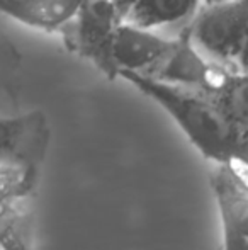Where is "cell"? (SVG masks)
I'll return each instance as SVG.
<instances>
[{
	"label": "cell",
	"mask_w": 248,
	"mask_h": 250,
	"mask_svg": "<svg viewBox=\"0 0 248 250\" xmlns=\"http://www.w3.org/2000/svg\"><path fill=\"white\" fill-rule=\"evenodd\" d=\"M117 79L160 105L204 158L214 165L229 160L242 133L209 92L153 75L121 73Z\"/></svg>",
	"instance_id": "1"
},
{
	"label": "cell",
	"mask_w": 248,
	"mask_h": 250,
	"mask_svg": "<svg viewBox=\"0 0 248 250\" xmlns=\"http://www.w3.org/2000/svg\"><path fill=\"white\" fill-rule=\"evenodd\" d=\"M184 34L209 62L248 70V0L204 2Z\"/></svg>",
	"instance_id": "2"
},
{
	"label": "cell",
	"mask_w": 248,
	"mask_h": 250,
	"mask_svg": "<svg viewBox=\"0 0 248 250\" xmlns=\"http://www.w3.org/2000/svg\"><path fill=\"white\" fill-rule=\"evenodd\" d=\"M123 21V12L116 0H82L60 36L73 55L87 60L99 72L113 79L111 48Z\"/></svg>",
	"instance_id": "3"
},
{
	"label": "cell",
	"mask_w": 248,
	"mask_h": 250,
	"mask_svg": "<svg viewBox=\"0 0 248 250\" xmlns=\"http://www.w3.org/2000/svg\"><path fill=\"white\" fill-rule=\"evenodd\" d=\"M177 46V40L162 31L146 29L123 21L116 31L111 48L113 79L121 73L156 75Z\"/></svg>",
	"instance_id": "4"
},
{
	"label": "cell",
	"mask_w": 248,
	"mask_h": 250,
	"mask_svg": "<svg viewBox=\"0 0 248 250\" xmlns=\"http://www.w3.org/2000/svg\"><path fill=\"white\" fill-rule=\"evenodd\" d=\"M50 140L51 129L44 112L0 114V165H41Z\"/></svg>",
	"instance_id": "5"
},
{
	"label": "cell",
	"mask_w": 248,
	"mask_h": 250,
	"mask_svg": "<svg viewBox=\"0 0 248 250\" xmlns=\"http://www.w3.org/2000/svg\"><path fill=\"white\" fill-rule=\"evenodd\" d=\"M211 188L221 220L223 250H248V188L223 164L214 165Z\"/></svg>",
	"instance_id": "6"
},
{
	"label": "cell",
	"mask_w": 248,
	"mask_h": 250,
	"mask_svg": "<svg viewBox=\"0 0 248 250\" xmlns=\"http://www.w3.org/2000/svg\"><path fill=\"white\" fill-rule=\"evenodd\" d=\"M240 133H248V70L218 66L206 89Z\"/></svg>",
	"instance_id": "7"
},
{
	"label": "cell",
	"mask_w": 248,
	"mask_h": 250,
	"mask_svg": "<svg viewBox=\"0 0 248 250\" xmlns=\"http://www.w3.org/2000/svg\"><path fill=\"white\" fill-rule=\"evenodd\" d=\"M206 0H138L124 21L146 29L162 31L191 22Z\"/></svg>",
	"instance_id": "8"
},
{
	"label": "cell",
	"mask_w": 248,
	"mask_h": 250,
	"mask_svg": "<svg viewBox=\"0 0 248 250\" xmlns=\"http://www.w3.org/2000/svg\"><path fill=\"white\" fill-rule=\"evenodd\" d=\"M3 250H33V216L29 203L24 204L12 218L3 238Z\"/></svg>",
	"instance_id": "9"
},
{
	"label": "cell",
	"mask_w": 248,
	"mask_h": 250,
	"mask_svg": "<svg viewBox=\"0 0 248 250\" xmlns=\"http://www.w3.org/2000/svg\"><path fill=\"white\" fill-rule=\"evenodd\" d=\"M44 0H0V14L31 27Z\"/></svg>",
	"instance_id": "10"
},
{
	"label": "cell",
	"mask_w": 248,
	"mask_h": 250,
	"mask_svg": "<svg viewBox=\"0 0 248 250\" xmlns=\"http://www.w3.org/2000/svg\"><path fill=\"white\" fill-rule=\"evenodd\" d=\"M226 167L229 168L233 175L242 182L245 188H248V133H243L236 143L233 155L226 162Z\"/></svg>",
	"instance_id": "11"
},
{
	"label": "cell",
	"mask_w": 248,
	"mask_h": 250,
	"mask_svg": "<svg viewBox=\"0 0 248 250\" xmlns=\"http://www.w3.org/2000/svg\"><path fill=\"white\" fill-rule=\"evenodd\" d=\"M138 2V0H116L117 7H119V10L123 12V17H126V14H128V10L131 9L134 3Z\"/></svg>",
	"instance_id": "12"
},
{
	"label": "cell",
	"mask_w": 248,
	"mask_h": 250,
	"mask_svg": "<svg viewBox=\"0 0 248 250\" xmlns=\"http://www.w3.org/2000/svg\"><path fill=\"white\" fill-rule=\"evenodd\" d=\"M206 2H211V0H206Z\"/></svg>",
	"instance_id": "13"
}]
</instances>
